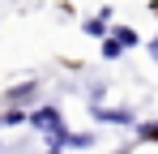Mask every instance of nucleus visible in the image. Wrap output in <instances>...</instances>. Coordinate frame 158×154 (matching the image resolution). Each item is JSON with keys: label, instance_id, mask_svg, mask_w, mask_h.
<instances>
[{"label": "nucleus", "instance_id": "obj_8", "mask_svg": "<svg viewBox=\"0 0 158 154\" xmlns=\"http://www.w3.org/2000/svg\"><path fill=\"white\" fill-rule=\"evenodd\" d=\"M137 133H141V141H158V120H154V124H141Z\"/></svg>", "mask_w": 158, "mask_h": 154}, {"label": "nucleus", "instance_id": "obj_5", "mask_svg": "<svg viewBox=\"0 0 158 154\" xmlns=\"http://www.w3.org/2000/svg\"><path fill=\"white\" fill-rule=\"evenodd\" d=\"M111 39H115V43H120V47H124V51H128V47H137V43H141V34H137L132 26H115V30H111Z\"/></svg>", "mask_w": 158, "mask_h": 154}, {"label": "nucleus", "instance_id": "obj_3", "mask_svg": "<svg viewBox=\"0 0 158 154\" xmlns=\"http://www.w3.org/2000/svg\"><path fill=\"white\" fill-rule=\"evenodd\" d=\"M34 94H39V81L30 77V81H17V86H9V90H4V103H9V107H17V103L34 99Z\"/></svg>", "mask_w": 158, "mask_h": 154}, {"label": "nucleus", "instance_id": "obj_6", "mask_svg": "<svg viewBox=\"0 0 158 154\" xmlns=\"http://www.w3.org/2000/svg\"><path fill=\"white\" fill-rule=\"evenodd\" d=\"M98 56H103V60H120V56H124V47H120V43H115V39L107 34L103 43H98Z\"/></svg>", "mask_w": 158, "mask_h": 154}, {"label": "nucleus", "instance_id": "obj_11", "mask_svg": "<svg viewBox=\"0 0 158 154\" xmlns=\"http://www.w3.org/2000/svg\"><path fill=\"white\" fill-rule=\"evenodd\" d=\"M120 154H124V150H120Z\"/></svg>", "mask_w": 158, "mask_h": 154}, {"label": "nucleus", "instance_id": "obj_9", "mask_svg": "<svg viewBox=\"0 0 158 154\" xmlns=\"http://www.w3.org/2000/svg\"><path fill=\"white\" fill-rule=\"evenodd\" d=\"M145 47H150V60H154V64H158V34H154V39H150V43H145Z\"/></svg>", "mask_w": 158, "mask_h": 154}, {"label": "nucleus", "instance_id": "obj_1", "mask_svg": "<svg viewBox=\"0 0 158 154\" xmlns=\"http://www.w3.org/2000/svg\"><path fill=\"white\" fill-rule=\"evenodd\" d=\"M26 120H30V128H39L47 141H56V137L69 128V124H64V111H60V107H34V111H26Z\"/></svg>", "mask_w": 158, "mask_h": 154}, {"label": "nucleus", "instance_id": "obj_2", "mask_svg": "<svg viewBox=\"0 0 158 154\" xmlns=\"http://www.w3.org/2000/svg\"><path fill=\"white\" fill-rule=\"evenodd\" d=\"M90 116L98 120V124H115V128H132L137 124V111H128V107H90Z\"/></svg>", "mask_w": 158, "mask_h": 154}, {"label": "nucleus", "instance_id": "obj_4", "mask_svg": "<svg viewBox=\"0 0 158 154\" xmlns=\"http://www.w3.org/2000/svg\"><path fill=\"white\" fill-rule=\"evenodd\" d=\"M81 30H85L90 39H107V34H111V17H103V13H98V17H85Z\"/></svg>", "mask_w": 158, "mask_h": 154}, {"label": "nucleus", "instance_id": "obj_10", "mask_svg": "<svg viewBox=\"0 0 158 154\" xmlns=\"http://www.w3.org/2000/svg\"><path fill=\"white\" fill-rule=\"evenodd\" d=\"M150 13H154V17H158V0H154V4H150Z\"/></svg>", "mask_w": 158, "mask_h": 154}, {"label": "nucleus", "instance_id": "obj_7", "mask_svg": "<svg viewBox=\"0 0 158 154\" xmlns=\"http://www.w3.org/2000/svg\"><path fill=\"white\" fill-rule=\"evenodd\" d=\"M9 124H26V107H9V111H0V128Z\"/></svg>", "mask_w": 158, "mask_h": 154}]
</instances>
